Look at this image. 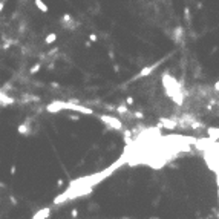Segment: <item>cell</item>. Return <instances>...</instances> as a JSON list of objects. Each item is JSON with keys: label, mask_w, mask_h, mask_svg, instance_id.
Returning <instances> with one entry per match:
<instances>
[{"label": "cell", "mask_w": 219, "mask_h": 219, "mask_svg": "<svg viewBox=\"0 0 219 219\" xmlns=\"http://www.w3.org/2000/svg\"><path fill=\"white\" fill-rule=\"evenodd\" d=\"M89 39H90V40H92V41H95V40H97V37H95V35H94V34H92V35H90V37H89Z\"/></svg>", "instance_id": "obj_5"}, {"label": "cell", "mask_w": 219, "mask_h": 219, "mask_svg": "<svg viewBox=\"0 0 219 219\" xmlns=\"http://www.w3.org/2000/svg\"><path fill=\"white\" fill-rule=\"evenodd\" d=\"M39 69H40V65H35V66H34V68L31 69V74H34V72H37Z\"/></svg>", "instance_id": "obj_3"}, {"label": "cell", "mask_w": 219, "mask_h": 219, "mask_svg": "<svg viewBox=\"0 0 219 219\" xmlns=\"http://www.w3.org/2000/svg\"><path fill=\"white\" fill-rule=\"evenodd\" d=\"M34 5L37 6L41 12H48V6H46V3H44L43 0H34Z\"/></svg>", "instance_id": "obj_1"}, {"label": "cell", "mask_w": 219, "mask_h": 219, "mask_svg": "<svg viewBox=\"0 0 219 219\" xmlns=\"http://www.w3.org/2000/svg\"><path fill=\"white\" fill-rule=\"evenodd\" d=\"M3 8H5V2H3V0H2V2H0V12L3 11Z\"/></svg>", "instance_id": "obj_4"}, {"label": "cell", "mask_w": 219, "mask_h": 219, "mask_svg": "<svg viewBox=\"0 0 219 219\" xmlns=\"http://www.w3.org/2000/svg\"><path fill=\"white\" fill-rule=\"evenodd\" d=\"M57 40V34H49V35H46V40H44V41H46L48 44H51V43H54V41H55Z\"/></svg>", "instance_id": "obj_2"}]
</instances>
